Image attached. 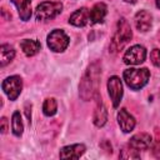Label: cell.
I'll use <instances>...</instances> for the list:
<instances>
[{
    "mask_svg": "<svg viewBox=\"0 0 160 160\" xmlns=\"http://www.w3.org/2000/svg\"><path fill=\"white\" fill-rule=\"evenodd\" d=\"M56 109H58V104L55 101V99L50 98V99H46L44 101V105H42V111L46 116H52L55 112H56Z\"/></svg>",
    "mask_w": 160,
    "mask_h": 160,
    "instance_id": "20",
    "label": "cell"
},
{
    "mask_svg": "<svg viewBox=\"0 0 160 160\" xmlns=\"http://www.w3.org/2000/svg\"><path fill=\"white\" fill-rule=\"evenodd\" d=\"M20 48L22 50V52L26 55V56H34L35 54L39 52L40 48H41V44L36 40H30V39H24L21 40L20 42Z\"/></svg>",
    "mask_w": 160,
    "mask_h": 160,
    "instance_id": "16",
    "label": "cell"
},
{
    "mask_svg": "<svg viewBox=\"0 0 160 160\" xmlns=\"http://www.w3.org/2000/svg\"><path fill=\"white\" fill-rule=\"evenodd\" d=\"M156 6L160 9V0H156Z\"/></svg>",
    "mask_w": 160,
    "mask_h": 160,
    "instance_id": "25",
    "label": "cell"
},
{
    "mask_svg": "<svg viewBox=\"0 0 160 160\" xmlns=\"http://www.w3.org/2000/svg\"><path fill=\"white\" fill-rule=\"evenodd\" d=\"M99 82H100V68L98 64H91L85 71L79 85L81 99L90 100L95 95H98Z\"/></svg>",
    "mask_w": 160,
    "mask_h": 160,
    "instance_id": "1",
    "label": "cell"
},
{
    "mask_svg": "<svg viewBox=\"0 0 160 160\" xmlns=\"http://www.w3.org/2000/svg\"><path fill=\"white\" fill-rule=\"evenodd\" d=\"M6 130H8V120L6 118H1V132L4 134L6 132Z\"/></svg>",
    "mask_w": 160,
    "mask_h": 160,
    "instance_id": "23",
    "label": "cell"
},
{
    "mask_svg": "<svg viewBox=\"0 0 160 160\" xmlns=\"http://www.w3.org/2000/svg\"><path fill=\"white\" fill-rule=\"evenodd\" d=\"M146 58V49L141 45L131 46L124 55V62L128 65H139L145 61Z\"/></svg>",
    "mask_w": 160,
    "mask_h": 160,
    "instance_id": "7",
    "label": "cell"
},
{
    "mask_svg": "<svg viewBox=\"0 0 160 160\" xmlns=\"http://www.w3.org/2000/svg\"><path fill=\"white\" fill-rule=\"evenodd\" d=\"M85 152V146L82 144H75L65 146L60 150L61 159H78Z\"/></svg>",
    "mask_w": 160,
    "mask_h": 160,
    "instance_id": "13",
    "label": "cell"
},
{
    "mask_svg": "<svg viewBox=\"0 0 160 160\" xmlns=\"http://www.w3.org/2000/svg\"><path fill=\"white\" fill-rule=\"evenodd\" d=\"M150 78V71L146 68L142 69H128L124 71V80L126 85L132 90L144 88Z\"/></svg>",
    "mask_w": 160,
    "mask_h": 160,
    "instance_id": "3",
    "label": "cell"
},
{
    "mask_svg": "<svg viewBox=\"0 0 160 160\" xmlns=\"http://www.w3.org/2000/svg\"><path fill=\"white\" fill-rule=\"evenodd\" d=\"M11 2L18 8L21 20L28 21L31 18V0H11Z\"/></svg>",
    "mask_w": 160,
    "mask_h": 160,
    "instance_id": "15",
    "label": "cell"
},
{
    "mask_svg": "<svg viewBox=\"0 0 160 160\" xmlns=\"http://www.w3.org/2000/svg\"><path fill=\"white\" fill-rule=\"evenodd\" d=\"M124 1H126V2H136L138 0H124Z\"/></svg>",
    "mask_w": 160,
    "mask_h": 160,
    "instance_id": "24",
    "label": "cell"
},
{
    "mask_svg": "<svg viewBox=\"0 0 160 160\" xmlns=\"http://www.w3.org/2000/svg\"><path fill=\"white\" fill-rule=\"evenodd\" d=\"M120 158H122V159H139L140 154L138 152V150L132 149L131 146H128V148H124L121 150Z\"/></svg>",
    "mask_w": 160,
    "mask_h": 160,
    "instance_id": "21",
    "label": "cell"
},
{
    "mask_svg": "<svg viewBox=\"0 0 160 160\" xmlns=\"http://www.w3.org/2000/svg\"><path fill=\"white\" fill-rule=\"evenodd\" d=\"M62 10V4L59 1H44L39 4L35 9V18L39 21H45L54 19Z\"/></svg>",
    "mask_w": 160,
    "mask_h": 160,
    "instance_id": "4",
    "label": "cell"
},
{
    "mask_svg": "<svg viewBox=\"0 0 160 160\" xmlns=\"http://www.w3.org/2000/svg\"><path fill=\"white\" fill-rule=\"evenodd\" d=\"M118 121L119 126L124 132H130L135 128V119L131 114L128 112L126 109H121L118 114Z\"/></svg>",
    "mask_w": 160,
    "mask_h": 160,
    "instance_id": "11",
    "label": "cell"
},
{
    "mask_svg": "<svg viewBox=\"0 0 160 160\" xmlns=\"http://www.w3.org/2000/svg\"><path fill=\"white\" fill-rule=\"evenodd\" d=\"M151 144H152V139L146 132L136 134L129 141V146H131L135 150H148L151 146Z\"/></svg>",
    "mask_w": 160,
    "mask_h": 160,
    "instance_id": "9",
    "label": "cell"
},
{
    "mask_svg": "<svg viewBox=\"0 0 160 160\" xmlns=\"http://www.w3.org/2000/svg\"><path fill=\"white\" fill-rule=\"evenodd\" d=\"M108 120V111H106V108L104 106L101 99H98V104H96V108H95V111H94V124L96 126H102Z\"/></svg>",
    "mask_w": 160,
    "mask_h": 160,
    "instance_id": "17",
    "label": "cell"
},
{
    "mask_svg": "<svg viewBox=\"0 0 160 160\" xmlns=\"http://www.w3.org/2000/svg\"><path fill=\"white\" fill-rule=\"evenodd\" d=\"M1 88H2L4 92L6 94V96H8L10 100H16V98L20 95L21 89H22L21 78L18 76V75L9 76V78H6V79L2 81Z\"/></svg>",
    "mask_w": 160,
    "mask_h": 160,
    "instance_id": "6",
    "label": "cell"
},
{
    "mask_svg": "<svg viewBox=\"0 0 160 160\" xmlns=\"http://www.w3.org/2000/svg\"><path fill=\"white\" fill-rule=\"evenodd\" d=\"M108 91L110 95V99L112 101V106L118 108L121 98H122V84L120 78L118 76H111L108 81Z\"/></svg>",
    "mask_w": 160,
    "mask_h": 160,
    "instance_id": "8",
    "label": "cell"
},
{
    "mask_svg": "<svg viewBox=\"0 0 160 160\" xmlns=\"http://www.w3.org/2000/svg\"><path fill=\"white\" fill-rule=\"evenodd\" d=\"M131 36H132V32H131V28H130L128 20L124 18L119 19L118 25H116V30H115L114 36H112L111 42H110V51L111 52L120 51L130 41Z\"/></svg>",
    "mask_w": 160,
    "mask_h": 160,
    "instance_id": "2",
    "label": "cell"
},
{
    "mask_svg": "<svg viewBox=\"0 0 160 160\" xmlns=\"http://www.w3.org/2000/svg\"><path fill=\"white\" fill-rule=\"evenodd\" d=\"M151 25H152V16L149 11L140 10L139 12H136V15H135V26L139 31L145 32V31L150 30Z\"/></svg>",
    "mask_w": 160,
    "mask_h": 160,
    "instance_id": "10",
    "label": "cell"
},
{
    "mask_svg": "<svg viewBox=\"0 0 160 160\" xmlns=\"http://www.w3.org/2000/svg\"><path fill=\"white\" fill-rule=\"evenodd\" d=\"M69 40V36L62 30L55 29L48 35V46L55 52H61L68 48Z\"/></svg>",
    "mask_w": 160,
    "mask_h": 160,
    "instance_id": "5",
    "label": "cell"
},
{
    "mask_svg": "<svg viewBox=\"0 0 160 160\" xmlns=\"http://www.w3.org/2000/svg\"><path fill=\"white\" fill-rule=\"evenodd\" d=\"M15 56V50L12 49V46L10 45H1L0 46V65L5 66L6 64H9Z\"/></svg>",
    "mask_w": 160,
    "mask_h": 160,
    "instance_id": "18",
    "label": "cell"
},
{
    "mask_svg": "<svg viewBox=\"0 0 160 160\" xmlns=\"http://www.w3.org/2000/svg\"><path fill=\"white\" fill-rule=\"evenodd\" d=\"M150 59H151V62L156 68H160V50L159 49H154L150 52Z\"/></svg>",
    "mask_w": 160,
    "mask_h": 160,
    "instance_id": "22",
    "label": "cell"
},
{
    "mask_svg": "<svg viewBox=\"0 0 160 160\" xmlns=\"http://www.w3.org/2000/svg\"><path fill=\"white\" fill-rule=\"evenodd\" d=\"M108 12V8L104 2H98L92 6V9L90 10V22L91 24H98V22H102V20L105 19Z\"/></svg>",
    "mask_w": 160,
    "mask_h": 160,
    "instance_id": "14",
    "label": "cell"
},
{
    "mask_svg": "<svg viewBox=\"0 0 160 160\" xmlns=\"http://www.w3.org/2000/svg\"><path fill=\"white\" fill-rule=\"evenodd\" d=\"M11 129H12L14 135H16V136H20V135L22 134L24 126H22V121H21V116H20V112H19V111H15V112L12 114Z\"/></svg>",
    "mask_w": 160,
    "mask_h": 160,
    "instance_id": "19",
    "label": "cell"
},
{
    "mask_svg": "<svg viewBox=\"0 0 160 160\" xmlns=\"http://www.w3.org/2000/svg\"><path fill=\"white\" fill-rule=\"evenodd\" d=\"M69 22L74 26H85L90 22V11L86 8H81L74 11L69 18Z\"/></svg>",
    "mask_w": 160,
    "mask_h": 160,
    "instance_id": "12",
    "label": "cell"
}]
</instances>
